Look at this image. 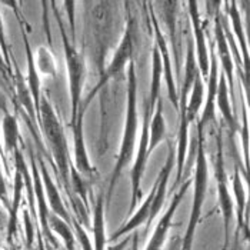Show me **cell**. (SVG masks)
Instances as JSON below:
<instances>
[{
  "label": "cell",
  "mask_w": 250,
  "mask_h": 250,
  "mask_svg": "<svg viewBox=\"0 0 250 250\" xmlns=\"http://www.w3.org/2000/svg\"><path fill=\"white\" fill-rule=\"evenodd\" d=\"M126 119H125V127H123V136L120 142V150L116 157V163L109 188L106 193V208H109L112 194L115 190L116 185L123 173V169L133 160L136 146V136H137V127H139V117H137V77H136L135 62L132 60L127 67V99H126Z\"/></svg>",
  "instance_id": "cell-1"
},
{
  "label": "cell",
  "mask_w": 250,
  "mask_h": 250,
  "mask_svg": "<svg viewBox=\"0 0 250 250\" xmlns=\"http://www.w3.org/2000/svg\"><path fill=\"white\" fill-rule=\"evenodd\" d=\"M197 137V147H196V157H194V169H193V202L189 222L185 230V236L182 240L180 250H192L196 228L200 222V216L203 212V205L206 200L208 188H209V167H208V157L205 153V136L203 132L196 130Z\"/></svg>",
  "instance_id": "cell-2"
},
{
  "label": "cell",
  "mask_w": 250,
  "mask_h": 250,
  "mask_svg": "<svg viewBox=\"0 0 250 250\" xmlns=\"http://www.w3.org/2000/svg\"><path fill=\"white\" fill-rule=\"evenodd\" d=\"M39 126L46 137L55 163L58 166L59 174L64 185L69 183V170H70V157H69V147L66 142V136L63 126L59 120L58 113L52 106L47 97H42L39 103L38 110Z\"/></svg>",
  "instance_id": "cell-3"
},
{
  "label": "cell",
  "mask_w": 250,
  "mask_h": 250,
  "mask_svg": "<svg viewBox=\"0 0 250 250\" xmlns=\"http://www.w3.org/2000/svg\"><path fill=\"white\" fill-rule=\"evenodd\" d=\"M136 33H137V21H136L135 16H132L129 12L127 13V21H126V29L123 33V38H122L117 49H116L115 55L110 60V63L107 64L106 70L103 72L100 80L93 87V90L86 96L84 100H82V104H80L82 109L86 110L89 107V104L92 103V100L97 96V93L100 90H103L113 79H116L119 75H122L125 72L126 66L133 60L136 47Z\"/></svg>",
  "instance_id": "cell-4"
},
{
  "label": "cell",
  "mask_w": 250,
  "mask_h": 250,
  "mask_svg": "<svg viewBox=\"0 0 250 250\" xmlns=\"http://www.w3.org/2000/svg\"><path fill=\"white\" fill-rule=\"evenodd\" d=\"M56 19L59 21V27H60V36L63 42V50H64V60H66V70H67V79H69V95H70V125L75 123L77 117L79 107L82 104V92H83V86H84V79H86V60L83 53H80L75 47V43H72L64 24L60 19V16L56 15Z\"/></svg>",
  "instance_id": "cell-5"
},
{
  "label": "cell",
  "mask_w": 250,
  "mask_h": 250,
  "mask_svg": "<svg viewBox=\"0 0 250 250\" xmlns=\"http://www.w3.org/2000/svg\"><path fill=\"white\" fill-rule=\"evenodd\" d=\"M214 179L217 188V206L223 217V229H225V243L222 250L229 249L230 242V225L234 219V203L228 185V174L225 169V153H223V139L219 130L217 135V150L214 157Z\"/></svg>",
  "instance_id": "cell-6"
},
{
  "label": "cell",
  "mask_w": 250,
  "mask_h": 250,
  "mask_svg": "<svg viewBox=\"0 0 250 250\" xmlns=\"http://www.w3.org/2000/svg\"><path fill=\"white\" fill-rule=\"evenodd\" d=\"M153 112L150 110V106L145 102V112H143V123H142V135H140V142H139V149L136 152V157L133 159V166L130 170V180H132V199H130V208H129V214L135 212L136 206L139 200L143 197L142 193V179L146 170L147 165V147H149V125L152 119Z\"/></svg>",
  "instance_id": "cell-7"
},
{
  "label": "cell",
  "mask_w": 250,
  "mask_h": 250,
  "mask_svg": "<svg viewBox=\"0 0 250 250\" xmlns=\"http://www.w3.org/2000/svg\"><path fill=\"white\" fill-rule=\"evenodd\" d=\"M192 186V179H183L182 183H180V188L179 190L174 193L172 200H170V205L167 206L166 212L163 213L154 228L153 234L149 240V243L146 245V249L145 250H162L165 243H166V239H167V234L170 231V228H172V222H173V217L183 197L186 196V192L189 190V188Z\"/></svg>",
  "instance_id": "cell-8"
},
{
  "label": "cell",
  "mask_w": 250,
  "mask_h": 250,
  "mask_svg": "<svg viewBox=\"0 0 250 250\" xmlns=\"http://www.w3.org/2000/svg\"><path fill=\"white\" fill-rule=\"evenodd\" d=\"M84 109L79 107L77 117L73 125H70L73 130V146H75V159H73V167L79 174L86 177L87 180H93L96 176V167L90 163L87 147H86V139H84Z\"/></svg>",
  "instance_id": "cell-9"
},
{
  "label": "cell",
  "mask_w": 250,
  "mask_h": 250,
  "mask_svg": "<svg viewBox=\"0 0 250 250\" xmlns=\"http://www.w3.org/2000/svg\"><path fill=\"white\" fill-rule=\"evenodd\" d=\"M213 33H214V50H217L216 58H219L220 64H222V73L226 77L228 86H229V93H230V102L234 103V62L231 56L230 47L229 43L225 36V30H223V24H222V15L219 12V9H216L214 13V27H213Z\"/></svg>",
  "instance_id": "cell-10"
},
{
  "label": "cell",
  "mask_w": 250,
  "mask_h": 250,
  "mask_svg": "<svg viewBox=\"0 0 250 250\" xmlns=\"http://www.w3.org/2000/svg\"><path fill=\"white\" fill-rule=\"evenodd\" d=\"M188 9H189V16L192 21L193 27V36L196 40L194 49H196V62L199 66V72L202 79H208L209 76V69H210V56H209V50H208V42H206V27L205 23L200 19V13H199V6L196 1H188Z\"/></svg>",
  "instance_id": "cell-11"
},
{
  "label": "cell",
  "mask_w": 250,
  "mask_h": 250,
  "mask_svg": "<svg viewBox=\"0 0 250 250\" xmlns=\"http://www.w3.org/2000/svg\"><path fill=\"white\" fill-rule=\"evenodd\" d=\"M150 15H152V23H153L154 30V44L159 49L160 59H162V69H163V76L166 79V87H167V96L169 100L172 102L174 109L177 110L179 107V92L176 87V82H174L173 70H172V63H170V56H169V49L166 44V39L162 33V29L159 26V21L154 16V12L150 9Z\"/></svg>",
  "instance_id": "cell-12"
},
{
  "label": "cell",
  "mask_w": 250,
  "mask_h": 250,
  "mask_svg": "<svg viewBox=\"0 0 250 250\" xmlns=\"http://www.w3.org/2000/svg\"><path fill=\"white\" fill-rule=\"evenodd\" d=\"M39 162V173H40V179H42V185H43V190H44V196H46V200L49 202V208L53 214L59 216L60 219H63L64 222H67L69 225H72V216L67 210L66 205L63 203L62 200V196L59 193L58 186L56 183L53 182L52 176L47 170V166L44 163L43 159H38Z\"/></svg>",
  "instance_id": "cell-13"
},
{
  "label": "cell",
  "mask_w": 250,
  "mask_h": 250,
  "mask_svg": "<svg viewBox=\"0 0 250 250\" xmlns=\"http://www.w3.org/2000/svg\"><path fill=\"white\" fill-rule=\"evenodd\" d=\"M209 56H210V69H209V84H208V99L205 102V109L203 113L200 116L196 130L203 132L205 127L214 120V110H216V93H217V58H216V50H214V43H210V50H209Z\"/></svg>",
  "instance_id": "cell-14"
},
{
  "label": "cell",
  "mask_w": 250,
  "mask_h": 250,
  "mask_svg": "<svg viewBox=\"0 0 250 250\" xmlns=\"http://www.w3.org/2000/svg\"><path fill=\"white\" fill-rule=\"evenodd\" d=\"M231 189H233V196H234V213H236V220H237V229L236 234L240 231H245L246 239L249 237V228H248V194L245 189V183L242 179V174L239 167L234 169V173L231 177Z\"/></svg>",
  "instance_id": "cell-15"
},
{
  "label": "cell",
  "mask_w": 250,
  "mask_h": 250,
  "mask_svg": "<svg viewBox=\"0 0 250 250\" xmlns=\"http://www.w3.org/2000/svg\"><path fill=\"white\" fill-rule=\"evenodd\" d=\"M214 104L219 107L223 120L226 122V125L229 127V136L233 139V136L236 135L239 126H237V120H236V115H234V107L230 104L229 86H228L226 77L223 73H220V77L217 80V93H216Z\"/></svg>",
  "instance_id": "cell-16"
},
{
  "label": "cell",
  "mask_w": 250,
  "mask_h": 250,
  "mask_svg": "<svg viewBox=\"0 0 250 250\" xmlns=\"http://www.w3.org/2000/svg\"><path fill=\"white\" fill-rule=\"evenodd\" d=\"M92 233H93V250H106L107 237H106V203L104 194L99 193L93 205V222H92Z\"/></svg>",
  "instance_id": "cell-17"
},
{
  "label": "cell",
  "mask_w": 250,
  "mask_h": 250,
  "mask_svg": "<svg viewBox=\"0 0 250 250\" xmlns=\"http://www.w3.org/2000/svg\"><path fill=\"white\" fill-rule=\"evenodd\" d=\"M226 6V13L229 16V20L231 23V27H233V32L237 38L239 42V46L242 49V55H243V73L246 79H249V46H248V39H246V33H245V29H243V20H242V15L240 12L237 10V3L236 1H226L225 3Z\"/></svg>",
  "instance_id": "cell-18"
},
{
  "label": "cell",
  "mask_w": 250,
  "mask_h": 250,
  "mask_svg": "<svg viewBox=\"0 0 250 250\" xmlns=\"http://www.w3.org/2000/svg\"><path fill=\"white\" fill-rule=\"evenodd\" d=\"M166 137H167V126H166V119L163 115V100L160 97L156 103L153 115L150 119V125H149V147H147L149 156L153 153L156 147Z\"/></svg>",
  "instance_id": "cell-19"
},
{
  "label": "cell",
  "mask_w": 250,
  "mask_h": 250,
  "mask_svg": "<svg viewBox=\"0 0 250 250\" xmlns=\"http://www.w3.org/2000/svg\"><path fill=\"white\" fill-rule=\"evenodd\" d=\"M200 75L199 66L196 62V55H194V44L193 39H188V53H186V62H185V80L182 83V87L179 90V104H186L188 97L190 93V89L193 86L194 79ZM179 109V107H177Z\"/></svg>",
  "instance_id": "cell-20"
},
{
  "label": "cell",
  "mask_w": 250,
  "mask_h": 250,
  "mask_svg": "<svg viewBox=\"0 0 250 250\" xmlns=\"http://www.w3.org/2000/svg\"><path fill=\"white\" fill-rule=\"evenodd\" d=\"M21 36L24 42V49H26V58H27V89L32 95L33 103L36 106V110H39V103H40V77H39L38 70H36V64H35V56L30 47V42L27 38V33L24 32V29L21 27Z\"/></svg>",
  "instance_id": "cell-21"
},
{
  "label": "cell",
  "mask_w": 250,
  "mask_h": 250,
  "mask_svg": "<svg viewBox=\"0 0 250 250\" xmlns=\"http://www.w3.org/2000/svg\"><path fill=\"white\" fill-rule=\"evenodd\" d=\"M24 190V180L19 170L15 172V182H13V200L9 205V223H7V242L12 243V239L18 229V214H19L20 203L23 199Z\"/></svg>",
  "instance_id": "cell-22"
},
{
  "label": "cell",
  "mask_w": 250,
  "mask_h": 250,
  "mask_svg": "<svg viewBox=\"0 0 250 250\" xmlns=\"http://www.w3.org/2000/svg\"><path fill=\"white\" fill-rule=\"evenodd\" d=\"M1 129H3V140H4V152L6 153H15L19 149V123L18 117L10 113H4L1 120Z\"/></svg>",
  "instance_id": "cell-23"
},
{
  "label": "cell",
  "mask_w": 250,
  "mask_h": 250,
  "mask_svg": "<svg viewBox=\"0 0 250 250\" xmlns=\"http://www.w3.org/2000/svg\"><path fill=\"white\" fill-rule=\"evenodd\" d=\"M203 103H205V83H203L202 76L199 75L193 82L190 97L188 99V103H186V119H188L189 125L196 120Z\"/></svg>",
  "instance_id": "cell-24"
},
{
  "label": "cell",
  "mask_w": 250,
  "mask_h": 250,
  "mask_svg": "<svg viewBox=\"0 0 250 250\" xmlns=\"http://www.w3.org/2000/svg\"><path fill=\"white\" fill-rule=\"evenodd\" d=\"M49 228L50 230L55 231L60 239L63 240L64 246L67 250H75L76 248V237L72 229V225H69L67 222H64L63 219H60L59 216L50 213L49 214Z\"/></svg>",
  "instance_id": "cell-25"
},
{
  "label": "cell",
  "mask_w": 250,
  "mask_h": 250,
  "mask_svg": "<svg viewBox=\"0 0 250 250\" xmlns=\"http://www.w3.org/2000/svg\"><path fill=\"white\" fill-rule=\"evenodd\" d=\"M35 64H36L38 73L50 77H56L58 75L56 59L50 52V49H47L46 46H39L38 53L35 56Z\"/></svg>",
  "instance_id": "cell-26"
},
{
  "label": "cell",
  "mask_w": 250,
  "mask_h": 250,
  "mask_svg": "<svg viewBox=\"0 0 250 250\" xmlns=\"http://www.w3.org/2000/svg\"><path fill=\"white\" fill-rule=\"evenodd\" d=\"M179 6L177 1H169V7L170 9H166L165 10V20H166V24H167V29L170 32V42L173 43V55L176 59V66H177V75L180 72L179 69V52H177V39H176V23H174V15H176V7Z\"/></svg>",
  "instance_id": "cell-27"
},
{
  "label": "cell",
  "mask_w": 250,
  "mask_h": 250,
  "mask_svg": "<svg viewBox=\"0 0 250 250\" xmlns=\"http://www.w3.org/2000/svg\"><path fill=\"white\" fill-rule=\"evenodd\" d=\"M242 147L245 157V170L249 169V119H248V104L243 102V130H242Z\"/></svg>",
  "instance_id": "cell-28"
},
{
  "label": "cell",
  "mask_w": 250,
  "mask_h": 250,
  "mask_svg": "<svg viewBox=\"0 0 250 250\" xmlns=\"http://www.w3.org/2000/svg\"><path fill=\"white\" fill-rule=\"evenodd\" d=\"M72 225H73L72 229H75V231H73L75 237H76V240H79V243L82 246V250H93L92 240L89 239V236L84 231V228L82 226V223L79 220H76V219H72Z\"/></svg>",
  "instance_id": "cell-29"
},
{
  "label": "cell",
  "mask_w": 250,
  "mask_h": 250,
  "mask_svg": "<svg viewBox=\"0 0 250 250\" xmlns=\"http://www.w3.org/2000/svg\"><path fill=\"white\" fill-rule=\"evenodd\" d=\"M0 50H1V56L4 59L6 66L10 69V66H12V56L9 53V47H7V42H6V35H4V26H3L1 13H0Z\"/></svg>",
  "instance_id": "cell-30"
},
{
  "label": "cell",
  "mask_w": 250,
  "mask_h": 250,
  "mask_svg": "<svg viewBox=\"0 0 250 250\" xmlns=\"http://www.w3.org/2000/svg\"><path fill=\"white\" fill-rule=\"evenodd\" d=\"M130 250H139V234L137 231L132 233V248Z\"/></svg>",
  "instance_id": "cell-31"
},
{
  "label": "cell",
  "mask_w": 250,
  "mask_h": 250,
  "mask_svg": "<svg viewBox=\"0 0 250 250\" xmlns=\"http://www.w3.org/2000/svg\"><path fill=\"white\" fill-rule=\"evenodd\" d=\"M12 250H18V249H16V248H13V249H12Z\"/></svg>",
  "instance_id": "cell-32"
},
{
  "label": "cell",
  "mask_w": 250,
  "mask_h": 250,
  "mask_svg": "<svg viewBox=\"0 0 250 250\" xmlns=\"http://www.w3.org/2000/svg\"><path fill=\"white\" fill-rule=\"evenodd\" d=\"M0 216H1V210H0Z\"/></svg>",
  "instance_id": "cell-33"
}]
</instances>
